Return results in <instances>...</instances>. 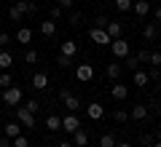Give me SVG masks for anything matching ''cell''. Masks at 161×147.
Wrapping results in <instances>:
<instances>
[{
	"label": "cell",
	"instance_id": "4dcf8cb0",
	"mask_svg": "<svg viewBox=\"0 0 161 147\" xmlns=\"http://www.w3.org/2000/svg\"><path fill=\"white\" fill-rule=\"evenodd\" d=\"M38 59H40L38 51H32V48H30V51H24V64H38Z\"/></svg>",
	"mask_w": 161,
	"mask_h": 147
},
{
	"label": "cell",
	"instance_id": "8992f818",
	"mask_svg": "<svg viewBox=\"0 0 161 147\" xmlns=\"http://www.w3.org/2000/svg\"><path fill=\"white\" fill-rule=\"evenodd\" d=\"M78 129H80V118H78L75 113H67V115L62 118V131H67V134L73 136Z\"/></svg>",
	"mask_w": 161,
	"mask_h": 147
},
{
	"label": "cell",
	"instance_id": "d6a6232c",
	"mask_svg": "<svg viewBox=\"0 0 161 147\" xmlns=\"http://www.w3.org/2000/svg\"><path fill=\"white\" fill-rule=\"evenodd\" d=\"M134 56H137V62H140V64H145V62L150 59V48H140V51L134 54Z\"/></svg>",
	"mask_w": 161,
	"mask_h": 147
},
{
	"label": "cell",
	"instance_id": "484cf974",
	"mask_svg": "<svg viewBox=\"0 0 161 147\" xmlns=\"http://www.w3.org/2000/svg\"><path fill=\"white\" fill-rule=\"evenodd\" d=\"M99 147H115V136L110 134V131H105V134L99 136Z\"/></svg>",
	"mask_w": 161,
	"mask_h": 147
},
{
	"label": "cell",
	"instance_id": "f5cc1de1",
	"mask_svg": "<svg viewBox=\"0 0 161 147\" xmlns=\"http://www.w3.org/2000/svg\"><path fill=\"white\" fill-rule=\"evenodd\" d=\"M48 3H51V0H48Z\"/></svg>",
	"mask_w": 161,
	"mask_h": 147
},
{
	"label": "cell",
	"instance_id": "f1b7e54d",
	"mask_svg": "<svg viewBox=\"0 0 161 147\" xmlns=\"http://www.w3.org/2000/svg\"><path fill=\"white\" fill-rule=\"evenodd\" d=\"M67 24H70V27H80V24H83V13H80V11H73Z\"/></svg>",
	"mask_w": 161,
	"mask_h": 147
},
{
	"label": "cell",
	"instance_id": "8d00e7d4",
	"mask_svg": "<svg viewBox=\"0 0 161 147\" xmlns=\"http://www.w3.org/2000/svg\"><path fill=\"white\" fill-rule=\"evenodd\" d=\"M148 78L156 80V83H161V67H150L148 70Z\"/></svg>",
	"mask_w": 161,
	"mask_h": 147
},
{
	"label": "cell",
	"instance_id": "d6986e66",
	"mask_svg": "<svg viewBox=\"0 0 161 147\" xmlns=\"http://www.w3.org/2000/svg\"><path fill=\"white\" fill-rule=\"evenodd\" d=\"M121 72H124V67H121L118 62H110L108 67H105V75H108L110 80H118V78H121Z\"/></svg>",
	"mask_w": 161,
	"mask_h": 147
},
{
	"label": "cell",
	"instance_id": "30bf717a",
	"mask_svg": "<svg viewBox=\"0 0 161 147\" xmlns=\"http://www.w3.org/2000/svg\"><path fill=\"white\" fill-rule=\"evenodd\" d=\"M30 86H32L35 91H46L48 88V75L46 72H35L32 80H30Z\"/></svg>",
	"mask_w": 161,
	"mask_h": 147
},
{
	"label": "cell",
	"instance_id": "b9f144b4",
	"mask_svg": "<svg viewBox=\"0 0 161 147\" xmlns=\"http://www.w3.org/2000/svg\"><path fill=\"white\" fill-rule=\"evenodd\" d=\"M6 43H11V35H8V32H0V48H6Z\"/></svg>",
	"mask_w": 161,
	"mask_h": 147
},
{
	"label": "cell",
	"instance_id": "7c38bea8",
	"mask_svg": "<svg viewBox=\"0 0 161 147\" xmlns=\"http://www.w3.org/2000/svg\"><path fill=\"white\" fill-rule=\"evenodd\" d=\"M142 38H145V43H153L156 38H158V24L156 22H148L142 27Z\"/></svg>",
	"mask_w": 161,
	"mask_h": 147
},
{
	"label": "cell",
	"instance_id": "4316f807",
	"mask_svg": "<svg viewBox=\"0 0 161 147\" xmlns=\"http://www.w3.org/2000/svg\"><path fill=\"white\" fill-rule=\"evenodd\" d=\"M8 86H14V78L8 70H0V88H8Z\"/></svg>",
	"mask_w": 161,
	"mask_h": 147
},
{
	"label": "cell",
	"instance_id": "836d02e7",
	"mask_svg": "<svg viewBox=\"0 0 161 147\" xmlns=\"http://www.w3.org/2000/svg\"><path fill=\"white\" fill-rule=\"evenodd\" d=\"M70 64H73V59H70V56H62V54L57 56V67H59V70H67Z\"/></svg>",
	"mask_w": 161,
	"mask_h": 147
},
{
	"label": "cell",
	"instance_id": "4fadbf2b",
	"mask_svg": "<svg viewBox=\"0 0 161 147\" xmlns=\"http://www.w3.org/2000/svg\"><path fill=\"white\" fill-rule=\"evenodd\" d=\"M132 11L137 13L140 19H145L150 13V3H148V0H134V3H132Z\"/></svg>",
	"mask_w": 161,
	"mask_h": 147
},
{
	"label": "cell",
	"instance_id": "7dc6e473",
	"mask_svg": "<svg viewBox=\"0 0 161 147\" xmlns=\"http://www.w3.org/2000/svg\"><path fill=\"white\" fill-rule=\"evenodd\" d=\"M115 147H132L129 142H115Z\"/></svg>",
	"mask_w": 161,
	"mask_h": 147
},
{
	"label": "cell",
	"instance_id": "ffe728a7",
	"mask_svg": "<svg viewBox=\"0 0 161 147\" xmlns=\"http://www.w3.org/2000/svg\"><path fill=\"white\" fill-rule=\"evenodd\" d=\"M19 134H22V123H19V120H11V123H6V134H3V136L14 139V136H19Z\"/></svg>",
	"mask_w": 161,
	"mask_h": 147
},
{
	"label": "cell",
	"instance_id": "7bdbcfd3",
	"mask_svg": "<svg viewBox=\"0 0 161 147\" xmlns=\"http://www.w3.org/2000/svg\"><path fill=\"white\" fill-rule=\"evenodd\" d=\"M140 142H142L145 147H150V144H153V136H150V134H145V136H142V139H140Z\"/></svg>",
	"mask_w": 161,
	"mask_h": 147
},
{
	"label": "cell",
	"instance_id": "d590c367",
	"mask_svg": "<svg viewBox=\"0 0 161 147\" xmlns=\"http://www.w3.org/2000/svg\"><path fill=\"white\" fill-rule=\"evenodd\" d=\"M48 16H51V22H59V19L64 16V11H62V8H59V6H54L51 11H48Z\"/></svg>",
	"mask_w": 161,
	"mask_h": 147
},
{
	"label": "cell",
	"instance_id": "60d3db41",
	"mask_svg": "<svg viewBox=\"0 0 161 147\" xmlns=\"http://www.w3.org/2000/svg\"><path fill=\"white\" fill-rule=\"evenodd\" d=\"M108 22H110L108 16H97V19H94V27H99V29H105V27H108Z\"/></svg>",
	"mask_w": 161,
	"mask_h": 147
},
{
	"label": "cell",
	"instance_id": "ba28073f",
	"mask_svg": "<svg viewBox=\"0 0 161 147\" xmlns=\"http://www.w3.org/2000/svg\"><path fill=\"white\" fill-rule=\"evenodd\" d=\"M75 78H78L80 83H92L94 80V64H78V67H75Z\"/></svg>",
	"mask_w": 161,
	"mask_h": 147
},
{
	"label": "cell",
	"instance_id": "681fc988",
	"mask_svg": "<svg viewBox=\"0 0 161 147\" xmlns=\"http://www.w3.org/2000/svg\"><path fill=\"white\" fill-rule=\"evenodd\" d=\"M150 147H161V139H156V142H153V144H150Z\"/></svg>",
	"mask_w": 161,
	"mask_h": 147
},
{
	"label": "cell",
	"instance_id": "74e56055",
	"mask_svg": "<svg viewBox=\"0 0 161 147\" xmlns=\"http://www.w3.org/2000/svg\"><path fill=\"white\" fill-rule=\"evenodd\" d=\"M113 118L118 120V123H126V120H129V113H126V110H115V113H113Z\"/></svg>",
	"mask_w": 161,
	"mask_h": 147
},
{
	"label": "cell",
	"instance_id": "1f68e13d",
	"mask_svg": "<svg viewBox=\"0 0 161 147\" xmlns=\"http://www.w3.org/2000/svg\"><path fill=\"white\" fill-rule=\"evenodd\" d=\"M11 147H30V139L24 134H19V136H14V139H11Z\"/></svg>",
	"mask_w": 161,
	"mask_h": 147
},
{
	"label": "cell",
	"instance_id": "e575fe53",
	"mask_svg": "<svg viewBox=\"0 0 161 147\" xmlns=\"http://www.w3.org/2000/svg\"><path fill=\"white\" fill-rule=\"evenodd\" d=\"M148 64H150V67H161V51H150Z\"/></svg>",
	"mask_w": 161,
	"mask_h": 147
},
{
	"label": "cell",
	"instance_id": "ab89813d",
	"mask_svg": "<svg viewBox=\"0 0 161 147\" xmlns=\"http://www.w3.org/2000/svg\"><path fill=\"white\" fill-rule=\"evenodd\" d=\"M57 6L62 8V11H73V6H75V0H57Z\"/></svg>",
	"mask_w": 161,
	"mask_h": 147
},
{
	"label": "cell",
	"instance_id": "7a4b0ae2",
	"mask_svg": "<svg viewBox=\"0 0 161 147\" xmlns=\"http://www.w3.org/2000/svg\"><path fill=\"white\" fill-rule=\"evenodd\" d=\"M24 91L19 88V86H8V88H3V104H8V107H16L19 102H22Z\"/></svg>",
	"mask_w": 161,
	"mask_h": 147
},
{
	"label": "cell",
	"instance_id": "603a6c76",
	"mask_svg": "<svg viewBox=\"0 0 161 147\" xmlns=\"http://www.w3.org/2000/svg\"><path fill=\"white\" fill-rule=\"evenodd\" d=\"M16 40L27 45L30 40H32V29H30V27H19V29H16Z\"/></svg>",
	"mask_w": 161,
	"mask_h": 147
},
{
	"label": "cell",
	"instance_id": "6da1fadb",
	"mask_svg": "<svg viewBox=\"0 0 161 147\" xmlns=\"http://www.w3.org/2000/svg\"><path fill=\"white\" fill-rule=\"evenodd\" d=\"M110 51H113V59H124L132 54V48H129L126 38H115V40H110Z\"/></svg>",
	"mask_w": 161,
	"mask_h": 147
},
{
	"label": "cell",
	"instance_id": "f546056e",
	"mask_svg": "<svg viewBox=\"0 0 161 147\" xmlns=\"http://www.w3.org/2000/svg\"><path fill=\"white\" fill-rule=\"evenodd\" d=\"M8 19H11V22H24V13L19 11L16 6H11V8H8Z\"/></svg>",
	"mask_w": 161,
	"mask_h": 147
},
{
	"label": "cell",
	"instance_id": "7402d4cb",
	"mask_svg": "<svg viewBox=\"0 0 161 147\" xmlns=\"http://www.w3.org/2000/svg\"><path fill=\"white\" fill-rule=\"evenodd\" d=\"M46 129L48 131H62V118L59 115H46Z\"/></svg>",
	"mask_w": 161,
	"mask_h": 147
},
{
	"label": "cell",
	"instance_id": "52a82bcc",
	"mask_svg": "<svg viewBox=\"0 0 161 147\" xmlns=\"http://www.w3.org/2000/svg\"><path fill=\"white\" fill-rule=\"evenodd\" d=\"M110 96H113L115 102H124L129 96V86L121 83V80H113V86H110Z\"/></svg>",
	"mask_w": 161,
	"mask_h": 147
},
{
	"label": "cell",
	"instance_id": "5bb4252c",
	"mask_svg": "<svg viewBox=\"0 0 161 147\" xmlns=\"http://www.w3.org/2000/svg\"><path fill=\"white\" fill-rule=\"evenodd\" d=\"M105 32H108L113 40H115V38H124V24H121V22H113V19H110L108 27H105Z\"/></svg>",
	"mask_w": 161,
	"mask_h": 147
},
{
	"label": "cell",
	"instance_id": "ac0fdd59",
	"mask_svg": "<svg viewBox=\"0 0 161 147\" xmlns=\"http://www.w3.org/2000/svg\"><path fill=\"white\" fill-rule=\"evenodd\" d=\"M73 144H75V147H86V144H89V131H86V129H78V131L73 134Z\"/></svg>",
	"mask_w": 161,
	"mask_h": 147
},
{
	"label": "cell",
	"instance_id": "83f0119b",
	"mask_svg": "<svg viewBox=\"0 0 161 147\" xmlns=\"http://www.w3.org/2000/svg\"><path fill=\"white\" fill-rule=\"evenodd\" d=\"M121 67H126V70H137L140 67V62H137V56H132V54H129V56H124V64H121Z\"/></svg>",
	"mask_w": 161,
	"mask_h": 147
},
{
	"label": "cell",
	"instance_id": "e0dca14e",
	"mask_svg": "<svg viewBox=\"0 0 161 147\" xmlns=\"http://www.w3.org/2000/svg\"><path fill=\"white\" fill-rule=\"evenodd\" d=\"M40 35H43V38H54V35H57V22H51V19L40 22Z\"/></svg>",
	"mask_w": 161,
	"mask_h": 147
},
{
	"label": "cell",
	"instance_id": "d4e9b609",
	"mask_svg": "<svg viewBox=\"0 0 161 147\" xmlns=\"http://www.w3.org/2000/svg\"><path fill=\"white\" fill-rule=\"evenodd\" d=\"M132 3H134V0H113V6H115V11H121V13H126V11H132Z\"/></svg>",
	"mask_w": 161,
	"mask_h": 147
},
{
	"label": "cell",
	"instance_id": "3957f363",
	"mask_svg": "<svg viewBox=\"0 0 161 147\" xmlns=\"http://www.w3.org/2000/svg\"><path fill=\"white\" fill-rule=\"evenodd\" d=\"M59 99H62V104L67 107V113H78V107H80V99L75 94H70L67 88H62L59 91Z\"/></svg>",
	"mask_w": 161,
	"mask_h": 147
},
{
	"label": "cell",
	"instance_id": "f35d334b",
	"mask_svg": "<svg viewBox=\"0 0 161 147\" xmlns=\"http://www.w3.org/2000/svg\"><path fill=\"white\" fill-rule=\"evenodd\" d=\"M24 107H27L30 113L35 115V113H38V110H40V102H38V99H27V104H24Z\"/></svg>",
	"mask_w": 161,
	"mask_h": 147
},
{
	"label": "cell",
	"instance_id": "44dd1931",
	"mask_svg": "<svg viewBox=\"0 0 161 147\" xmlns=\"http://www.w3.org/2000/svg\"><path fill=\"white\" fill-rule=\"evenodd\" d=\"M14 6H16L19 11H22V13H35V11H38V6H35L32 0H16Z\"/></svg>",
	"mask_w": 161,
	"mask_h": 147
},
{
	"label": "cell",
	"instance_id": "f6af8a7d",
	"mask_svg": "<svg viewBox=\"0 0 161 147\" xmlns=\"http://www.w3.org/2000/svg\"><path fill=\"white\" fill-rule=\"evenodd\" d=\"M0 147H11V139L8 136H0Z\"/></svg>",
	"mask_w": 161,
	"mask_h": 147
},
{
	"label": "cell",
	"instance_id": "f907efd6",
	"mask_svg": "<svg viewBox=\"0 0 161 147\" xmlns=\"http://www.w3.org/2000/svg\"><path fill=\"white\" fill-rule=\"evenodd\" d=\"M158 38H161V27H158Z\"/></svg>",
	"mask_w": 161,
	"mask_h": 147
},
{
	"label": "cell",
	"instance_id": "c3c4849f",
	"mask_svg": "<svg viewBox=\"0 0 161 147\" xmlns=\"http://www.w3.org/2000/svg\"><path fill=\"white\" fill-rule=\"evenodd\" d=\"M156 94H158V96H161V83H156Z\"/></svg>",
	"mask_w": 161,
	"mask_h": 147
},
{
	"label": "cell",
	"instance_id": "5b68a950",
	"mask_svg": "<svg viewBox=\"0 0 161 147\" xmlns=\"http://www.w3.org/2000/svg\"><path fill=\"white\" fill-rule=\"evenodd\" d=\"M16 120L22 123V129H27V131L35 129V115L30 113L27 107H16Z\"/></svg>",
	"mask_w": 161,
	"mask_h": 147
},
{
	"label": "cell",
	"instance_id": "816d5d0a",
	"mask_svg": "<svg viewBox=\"0 0 161 147\" xmlns=\"http://www.w3.org/2000/svg\"><path fill=\"white\" fill-rule=\"evenodd\" d=\"M92 3H99V0H92Z\"/></svg>",
	"mask_w": 161,
	"mask_h": 147
},
{
	"label": "cell",
	"instance_id": "ee69618b",
	"mask_svg": "<svg viewBox=\"0 0 161 147\" xmlns=\"http://www.w3.org/2000/svg\"><path fill=\"white\" fill-rule=\"evenodd\" d=\"M57 147H75V144H73V139H62Z\"/></svg>",
	"mask_w": 161,
	"mask_h": 147
},
{
	"label": "cell",
	"instance_id": "8fae6325",
	"mask_svg": "<svg viewBox=\"0 0 161 147\" xmlns=\"http://www.w3.org/2000/svg\"><path fill=\"white\" fill-rule=\"evenodd\" d=\"M86 115H89V120H102V118H105V107H102L99 102H92V104L86 107Z\"/></svg>",
	"mask_w": 161,
	"mask_h": 147
},
{
	"label": "cell",
	"instance_id": "277c9868",
	"mask_svg": "<svg viewBox=\"0 0 161 147\" xmlns=\"http://www.w3.org/2000/svg\"><path fill=\"white\" fill-rule=\"evenodd\" d=\"M89 40H92L94 45H110V40H113V38H110V35L105 32V29L92 27V29H89Z\"/></svg>",
	"mask_w": 161,
	"mask_h": 147
},
{
	"label": "cell",
	"instance_id": "9c48e42d",
	"mask_svg": "<svg viewBox=\"0 0 161 147\" xmlns=\"http://www.w3.org/2000/svg\"><path fill=\"white\" fill-rule=\"evenodd\" d=\"M148 118H150L148 104H134V107L129 110V120H148Z\"/></svg>",
	"mask_w": 161,
	"mask_h": 147
},
{
	"label": "cell",
	"instance_id": "9a60e30c",
	"mask_svg": "<svg viewBox=\"0 0 161 147\" xmlns=\"http://www.w3.org/2000/svg\"><path fill=\"white\" fill-rule=\"evenodd\" d=\"M59 54H62V56H70V59H73L75 54H78V43H75V40H64V43L59 45Z\"/></svg>",
	"mask_w": 161,
	"mask_h": 147
},
{
	"label": "cell",
	"instance_id": "cb8c5ba5",
	"mask_svg": "<svg viewBox=\"0 0 161 147\" xmlns=\"http://www.w3.org/2000/svg\"><path fill=\"white\" fill-rule=\"evenodd\" d=\"M11 64H14V56L6 51V48H3V51H0V70H8Z\"/></svg>",
	"mask_w": 161,
	"mask_h": 147
},
{
	"label": "cell",
	"instance_id": "bcb514c9",
	"mask_svg": "<svg viewBox=\"0 0 161 147\" xmlns=\"http://www.w3.org/2000/svg\"><path fill=\"white\" fill-rule=\"evenodd\" d=\"M156 22L161 24V6H156Z\"/></svg>",
	"mask_w": 161,
	"mask_h": 147
},
{
	"label": "cell",
	"instance_id": "2e32d148",
	"mask_svg": "<svg viewBox=\"0 0 161 147\" xmlns=\"http://www.w3.org/2000/svg\"><path fill=\"white\" fill-rule=\"evenodd\" d=\"M132 78H134V86H137V88H145V86L150 83V78H148V72H145V70H134L132 72Z\"/></svg>",
	"mask_w": 161,
	"mask_h": 147
}]
</instances>
